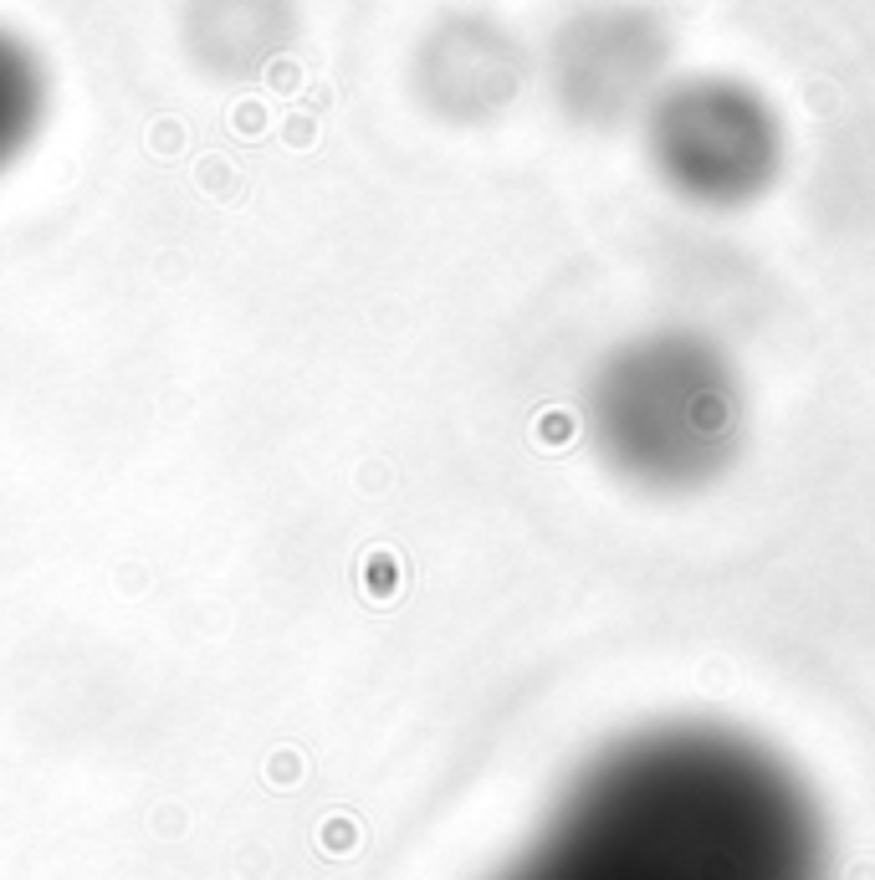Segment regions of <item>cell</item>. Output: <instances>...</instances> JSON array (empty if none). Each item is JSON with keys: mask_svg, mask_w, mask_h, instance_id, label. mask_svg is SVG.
Masks as SVG:
<instances>
[{"mask_svg": "<svg viewBox=\"0 0 875 880\" xmlns=\"http://www.w3.org/2000/svg\"><path fill=\"white\" fill-rule=\"evenodd\" d=\"M497 880H819V829L742 747L650 742L594 768Z\"/></svg>", "mask_w": 875, "mask_h": 880, "instance_id": "obj_1", "label": "cell"}, {"mask_svg": "<svg viewBox=\"0 0 875 880\" xmlns=\"http://www.w3.org/2000/svg\"><path fill=\"white\" fill-rule=\"evenodd\" d=\"M297 36V0H185L180 41L215 82H251L277 67Z\"/></svg>", "mask_w": 875, "mask_h": 880, "instance_id": "obj_2", "label": "cell"}, {"mask_svg": "<svg viewBox=\"0 0 875 880\" xmlns=\"http://www.w3.org/2000/svg\"><path fill=\"white\" fill-rule=\"evenodd\" d=\"M47 62L31 41L11 26H0V174L21 164L47 123Z\"/></svg>", "mask_w": 875, "mask_h": 880, "instance_id": "obj_3", "label": "cell"}]
</instances>
